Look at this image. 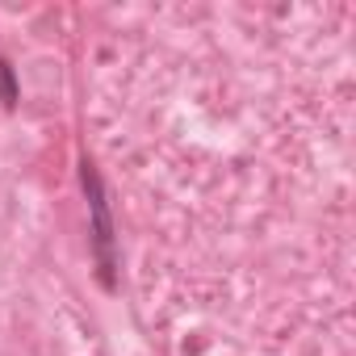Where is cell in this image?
Here are the masks:
<instances>
[{
	"label": "cell",
	"instance_id": "6da1fadb",
	"mask_svg": "<svg viewBox=\"0 0 356 356\" xmlns=\"http://www.w3.org/2000/svg\"><path fill=\"white\" fill-rule=\"evenodd\" d=\"M0 92H5L9 105L17 101V88H13V72H9V63H0Z\"/></svg>",
	"mask_w": 356,
	"mask_h": 356
}]
</instances>
